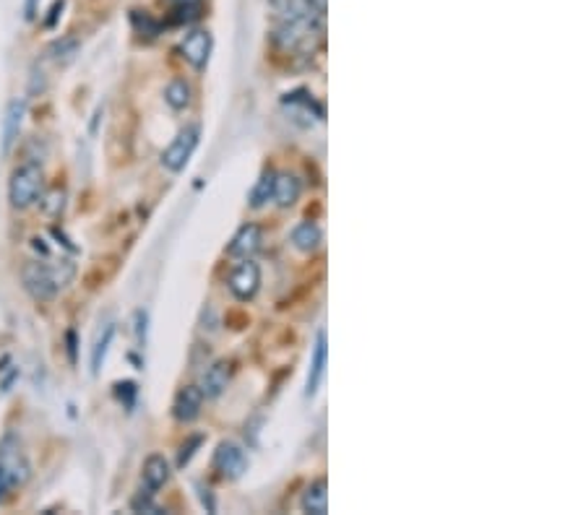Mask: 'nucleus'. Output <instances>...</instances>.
<instances>
[{
    "mask_svg": "<svg viewBox=\"0 0 586 515\" xmlns=\"http://www.w3.org/2000/svg\"><path fill=\"white\" fill-rule=\"evenodd\" d=\"M76 274V266L70 260H60V263H27L21 271V281L24 289L32 294L37 302H50L55 294L63 287H69V281Z\"/></svg>",
    "mask_w": 586,
    "mask_h": 515,
    "instance_id": "obj_1",
    "label": "nucleus"
},
{
    "mask_svg": "<svg viewBox=\"0 0 586 515\" xmlns=\"http://www.w3.org/2000/svg\"><path fill=\"white\" fill-rule=\"evenodd\" d=\"M324 35V18L305 14L297 18H282V24L276 26L274 42L279 50L284 52H308L313 50V42Z\"/></svg>",
    "mask_w": 586,
    "mask_h": 515,
    "instance_id": "obj_2",
    "label": "nucleus"
},
{
    "mask_svg": "<svg viewBox=\"0 0 586 515\" xmlns=\"http://www.w3.org/2000/svg\"><path fill=\"white\" fill-rule=\"evenodd\" d=\"M29 477H32V468L21 450V443L14 435H5L0 443V499L5 498V492L24 487Z\"/></svg>",
    "mask_w": 586,
    "mask_h": 515,
    "instance_id": "obj_3",
    "label": "nucleus"
},
{
    "mask_svg": "<svg viewBox=\"0 0 586 515\" xmlns=\"http://www.w3.org/2000/svg\"><path fill=\"white\" fill-rule=\"evenodd\" d=\"M42 170L32 164V162H27V164H21L14 170L11 174V183H8V201H11V206L18 208V211H24V208L35 206L37 201H39V195H42Z\"/></svg>",
    "mask_w": 586,
    "mask_h": 515,
    "instance_id": "obj_4",
    "label": "nucleus"
},
{
    "mask_svg": "<svg viewBox=\"0 0 586 515\" xmlns=\"http://www.w3.org/2000/svg\"><path fill=\"white\" fill-rule=\"evenodd\" d=\"M198 138H201V128L198 125H186L177 136L173 138V143L162 152L159 162L167 172H183L186 164L190 162V156L198 146Z\"/></svg>",
    "mask_w": 586,
    "mask_h": 515,
    "instance_id": "obj_5",
    "label": "nucleus"
},
{
    "mask_svg": "<svg viewBox=\"0 0 586 515\" xmlns=\"http://www.w3.org/2000/svg\"><path fill=\"white\" fill-rule=\"evenodd\" d=\"M214 471L227 481L240 479L242 474L248 471V456L238 443L232 440H225L219 443L217 450H214Z\"/></svg>",
    "mask_w": 586,
    "mask_h": 515,
    "instance_id": "obj_6",
    "label": "nucleus"
},
{
    "mask_svg": "<svg viewBox=\"0 0 586 515\" xmlns=\"http://www.w3.org/2000/svg\"><path fill=\"white\" fill-rule=\"evenodd\" d=\"M261 287V268L259 263H253V260H248L245 258V263H240L232 276H229V292L235 294L240 302H248V300H253L256 292H259Z\"/></svg>",
    "mask_w": 586,
    "mask_h": 515,
    "instance_id": "obj_7",
    "label": "nucleus"
},
{
    "mask_svg": "<svg viewBox=\"0 0 586 515\" xmlns=\"http://www.w3.org/2000/svg\"><path fill=\"white\" fill-rule=\"evenodd\" d=\"M211 47H214V39H211V35L204 32V29H196V32H190V35L183 39L180 52H183V58L188 60L193 68L201 70L208 63Z\"/></svg>",
    "mask_w": 586,
    "mask_h": 515,
    "instance_id": "obj_8",
    "label": "nucleus"
},
{
    "mask_svg": "<svg viewBox=\"0 0 586 515\" xmlns=\"http://www.w3.org/2000/svg\"><path fill=\"white\" fill-rule=\"evenodd\" d=\"M201 406H204V394H201V388H198V385H186V388L177 394V398H175V419L183 422V425H190V422H196V419L201 416Z\"/></svg>",
    "mask_w": 586,
    "mask_h": 515,
    "instance_id": "obj_9",
    "label": "nucleus"
},
{
    "mask_svg": "<svg viewBox=\"0 0 586 515\" xmlns=\"http://www.w3.org/2000/svg\"><path fill=\"white\" fill-rule=\"evenodd\" d=\"M170 474L173 471H170V464H167L165 456H149L144 461V471H141V489L156 495L170 481Z\"/></svg>",
    "mask_w": 586,
    "mask_h": 515,
    "instance_id": "obj_10",
    "label": "nucleus"
},
{
    "mask_svg": "<svg viewBox=\"0 0 586 515\" xmlns=\"http://www.w3.org/2000/svg\"><path fill=\"white\" fill-rule=\"evenodd\" d=\"M261 242H263V232H261L259 224H245V226L238 229V235L232 237L227 253L232 258H250L261 250Z\"/></svg>",
    "mask_w": 586,
    "mask_h": 515,
    "instance_id": "obj_11",
    "label": "nucleus"
},
{
    "mask_svg": "<svg viewBox=\"0 0 586 515\" xmlns=\"http://www.w3.org/2000/svg\"><path fill=\"white\" fill-rule=\"evenodd\" d=\"M229 378H232V364L229 362H214L204 373V380H201V394L204 398H217V395L225 394V388L229 385Z\"/></svg>",
    "mask_w": 586,
    "mask_h": 515,
    "instance_id": "obj_12",
    "label": "nucleus"
},
{
    "mask_svg": "<svg viewBox=\"0 0 586 515\" xmlns=\"http://www.w3.org/2000/svg\"><path fill=\"white\" fill-rule=\"evenodd\" d=\"M27 115V102L24 100H14L5 110V121H3V154H8L16 143L18 131H21V122Z\"/></svg>",
    "mask_w": 586,
    "mask_h": 515,
    "instance_id": "obj_13",
    "label": "nucleus"
},
{
    "mask_svg": "<svg viewBox=\"0 0 586 515\" xmlns=\"http://www.w3.org/2000/svg\"><path fill=\"white\" fill-rule=\"evenodd\" d=\"M326 333H318L315 339V352H313V362H311V373H308V380H305V395L313 398L318 394L321 388V380H324V373H326Z\"/></svg>",
    "mask_w": 586,
    "mask_h": 515,
    "instance_id": "obj_14",
    "label": "nucleus"
},
{
    "mask_svg": "<svg viewBox=\"0 0 586 515\" xmlns=\"http://www.w3.org/2000/svg\"><path fill=\"white\" fill-rule=\"evenodd\" d=\"M300 190H303V185H300V180L294 174H290V172L274 174V193H272V198L276 201V206H294L300 201Z\"/></svg>",
    "mask_w": 586,
    "mask_h": 515,
    "instance_id": "obj_15",
    "label": "nucleus"
},
{
    "mask_svg": "<svg viewBox=\"0 0 586 515\" xmlns=\"http://www.w3.org/2000/svg\"><path fill=\"white\" fill-rule=\"evenodd\" d=\"M321 240H324V235H321V226L315 222H303L293 229V245L300 253H313V250H318Z\"/></svg>",
    "mask_w": 586,
    "mask_h": 515,
    "instance_id": "obj_16",
    "label": "nucleus"
},
{
    "mask_svg": "<svg viewBox=\"0 0 586 515\" xmlns=\"http://www.w3.org/2000/svg\"><path fill=\"white\" fill-rule=\"evenodd\" d=\"M303 510L313 515H326L328 510L326 479L313 481L311 487L305 489V495H303Z\"/></svg>",
    "mask_w": 586,
    "mask_h": 515,
    "instance_id": "obj_17",
    "label": "nucleus"
},
{
    "mask_svg": "<svg viewBox=\"0 0 586 515\" xmlns=\"http://www.w3.org/2000/svg\"><path fill=\"white\" fill-rule=\"evenodd\" d=\"M112 336H115V323H104L102 331L97 333V342L91 346V375H100L104 357H107V349L112 343Z\"/></svg>",
    "mask_w": 586,
    "mask_h": 515,
    "instance_id": "obj_18",
    "label": "nucleus"
},
{
    "mask_svg": "<svg viewBox=\"0 0 586 515\" xmlns=\"http://www.w3.org/2000/svg\"><path fill=\"white\" fill-rule=\"evenodd\" d=\"M190 84L186 79H173L167 89H165V102L170 104L173 110H186L190 104Z\"/></svg>",
    "mask_w": 586,
    "mask_h": 515,
    "instance_id": "obj_19",
    "label": "nucleus"
},
{
    "mask_svg": "<svg viewBox=\"0 0 586 515\" xmlns=\"http://www.w3.org/2000/svg\"><path fill=\"white\" fill-rule=\"evenodd\" d=\"M76 52H79V39H76V37H63V39L52 42L48 55H50L52 63L66 66V63H70V60L76 58Z\"/></svg>",
    "mask_w": 586,
    "mask_h": 515,
    "instance_id": "obj_20",
    "label": "nucleus"
},
{
    "mask_svg": "<svg viewBox=\"0 0 586 515\" xmlns=\"http://www.w3.org/2000/svg\"><path fill=\"white\" fill-rule=\"evenodd\" d=\"M272 193H274V172H263L261 180L256 183V188H253V193H250V206H266L269 198H272Z\"/></svg>",
    "mask_w": 586,
    "mask_h": 515,
    "instance_id": "obj_21",
    "label": "nucleus"
},
{
    "mask_svg": "<svg viewBox=\"0 0 586 515\" xmlns=\"http://www.w3.org/2000/svg\"><path fill=\"white\" fill-rule=\"evenodd\" d=\"M269 3H272V8H274L282 18H297L311 14L305 0H269ZM313 16H315V14H313Z\"/></svg>",
    "mask_w": 586,
    "mask_h": 515,
    "instance_id": "obj_22",
    "label": "nucleus"
},
{
    "mask_svg": "<svg viewBox=\"0 0 586 515\" xmlns=\"http://www.w3.org/2000/svg\"><path fill=\"white\" fill-rule=\"evenodd\" d=\"M39 201H42V208H45L48 216H60V214H63V206H66V193L60 188H52L45 198L39 195Z\"/></svg>",
    "mask_w": 586,
    "mask_h": 515,
    "instance_id": "obj_23",
    "label": "nucleus"
},
{
    "mask_svg": "<svg viewBox=\"0 0 586 515\" xmlns=\"http://www.w3.org/2000/svg\"><path fill=\"white\" fill-rule=\"evenodd\" d=\"M133 26H136V32L141 37H149V39H152V37H156L159 35V24H156L154 18L149 16V14H133Z\"/></svg>",
    "mask_w": 586,
    "mask_h": 515,
    "instance_id": "obj_24",
    "label": "nucleus"
},
{
    "mask_svg": "<svg viewBox=\"0 0 586 515\" xmlns=\"http://www.w3.org/2000/svg\"><path fill=\"white\" fill-rule=\"evenodd\" d=\"M152 498H154L152 492H144V489H141L136 498L131 499V510H133V513H159V508H156Z\"/></svg>",
    "mask_w": 586,
    "mask_h": 515,
    "instance_id": "obj_25",
    "label": "nucleus"
},
{
    "mask_svg": "<svg viewBox=\"0 0 586 515\" xmlns=\"http://www.w3.org/2000/svg\"><path fill=\"white\" fill-rule=\"evenodd\" d=\"M115 395L125 401V406L131 409L133 406V398H136V383H131V380H125V383H118L115 385Z\"/></svg>",
    "mask_w": 586,
    "mask_h": 515,
    "instance_id": "obj_26",
    "label": "nucleus"
},
{
    "mask_svg": "<svg viewBox=\"0 0 586 515\" xmlns=\"http://www.w3.org/2000/svg\"><path fill=\"white\" fill-rule=\"evenodd\" d=\"M201 443H204V437H198V435H196V437H190L188 443L180 447V458H177V466H188L190 458H193V453H196V447L201 446Z\"/></svg>",
    "mask_w": 586,
    "mask_h": 515,
    "instance_id": "obj_27",
    "label": "nucleus"
},
{
    "mask_svg": "<svg viewBox=\"0 0 586 515\" xmlns=\"http://www.w3.org/2000/svg\"><path fill=\"white\" fill-rule=\"evenodd\" d=\"M146 323H149V315L146 310H138L136 312V342L144 346L146 343Z\"/></svg>",
    "mask_w": 586,
    "mask_h": 515,
    "instance_id": "obj_28",
    "label": "nucleus"
},
{
    "mask_svg": "<svg viewBox=\"0 0 586 515\" xmlns=\"http://www.w3.org/2000/svg\"><path fill=\"white\" fill-rule=\"evenodd\" d=\"M308 3V11L315 14L318 18H326V8H328V0H305Z\"/></svg>",
    "mask_w": 586,
    "mask_h": 515,
    "instance_id": "obj_29",
    "label": "nucleus"
},
{
    "mask_svg": "<svg viewBox=\"0 0 586 515\" xmlns=\"http://www.w3.org/2000/svg\"><path fill=\"white\" fill-rule=\"evenodd\" d=\"M63 5H66V0H55V5H52V11H50V18L45 21V26H48V29H52V26H55V21H58V16H60Z\"/></svg>",
    "mask_w": 586,
    "mask_h": 515,
    "instance_id": "obj_30",
    "label": "nucleus"
},
{
    "mask_svg": "<svg viewBox=\"0 0 586 515\" xmlns=\"http://www.w3.org/2000/svg\"><path fill=\"white\" fill-rule=\"evenodd\" d=\"M69 354L70 362H76V336L73 333H69Z\"/></svg>",
    "mask_w": 586,
    "mask_h": 515,
    "instance_id": "obj_31",
    "label": "nucleus"
},
{
    "mask_svg": "<svg viewBox=\"0 0 586 515\" xmlns=\"http://www.w3.org/2000/svg\"><path fill=\"white\" fill-rule=\"evenodd\" d=\"M35 16V0H27V18Z\"/></svg>",
    "mask_w": 586,
    "mask_h": 515,
    "instance_id": "obj_32",
    "label": "nucleus"
},
{
    "mask_svg": "<svg viewBox=\"0 0 586 515\" xmlns=\"http://www.w3.org/2000/svg\"><path fill=\"white\" fill-rule=\"evenodd\" d=\"M173 3H186V0H173Z\"/></svg>",
    "mask_w": 586,
    "mask_h": 515,
    "instance_id": "obj_33",
    "label": "nucleus"
}]
</instances>
